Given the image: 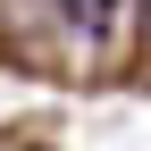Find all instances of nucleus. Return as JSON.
<instances>
[{
	"instance_id": "1",
	"label": "nucleus",
	"mask_w": 151,
	"mask_h": 151,
	"mask_svg": "<svg viewBox=\"0 0 151 151\" xmlns=\"http://www.w3.org/2000/svg\"><path fill=\"white\" fill-rule=\"evenodd\" d=\"M67 17H76V25L92 34V25H101V17H109V0H67Z\"/></svg>"
}]
</instances>
